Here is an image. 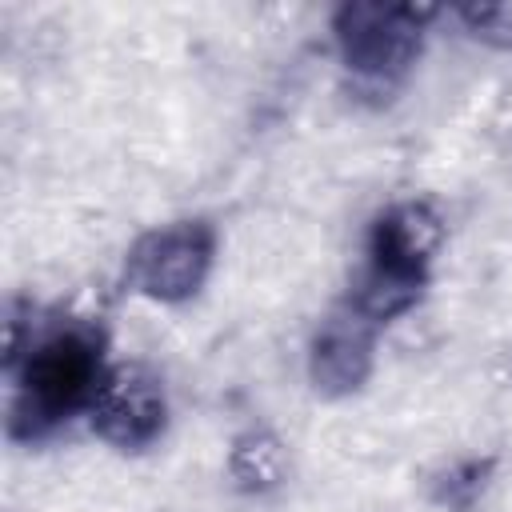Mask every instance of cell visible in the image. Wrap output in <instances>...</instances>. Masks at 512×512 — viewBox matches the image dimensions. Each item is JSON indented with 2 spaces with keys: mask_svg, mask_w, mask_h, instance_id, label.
Wrapping results in <instances>:
<instances>
[{
  "mask_svg": "<svg viewBox=\"0 0 512 512\" xmlns=\"http://www.w3.org/2000/svg\"><path fill=\"white\" fill-rule=\"evenodd\" d=\"M112 364V336L96 316H48L32 300H12L0 360L4 436L32 448L88 420Z\"/></svg>",
  "mask_w": 512,
  "mask_h": 512,
  "instance_id": "cell-1",
  "label": "cell"
},
{
  "mask_svg": "<svg viewBox=\"0 0 512 512\" xmlns=\"http://www.w3.org/2000/svg\"><path fill=\"white\" fill-rule=\"evenodd\" d=\"M444 244L448 220L428 196L388 200L368 220L360 268L352 272V284L340 300L388 328L428 296Z\"/></svg>",
  "mask_w": 512,
  "mask_h": 512,
  "instance_id": "cell-2",
  "label": "cell"
},
{
  "mask_svg": "<svg viewBox=\"0 0 512 512\" xmlns=\"http://www.w3.org/2000/svg\"><path fill=\"white\" fill-rule=\"evenodd\" d=\"M440 16L444 12L432 4H384V0H348L332 8L328 16L332 52L352 96L388 104L416 72L428 32Z\"/></svg>",
  "mask_w": 512,
  "mask_h": 512,
  "instance_id": "cell-3",
  "label": "cell"
},
{
  "mask_svg": "<svg viewBox=\"0 0 512 512\" xmlns=\"http://www.w3.org/2000/svg\"><path fill=\"white\" fill-rule=\"evenodd\" d=\"M220 260V228L208 216H180L140 232L120 264V284L164 308L192 304Z\"/></svg>",
  "mask_w": 512,
  "mask_h": 512,
  "instance_id": "cell-4",
  "label": "cell"
},
{
  "mask_svg": "<svg viewBox=\"0 0 512 512\" xmlns=\"http://www.w3.org/2000/svg\"><path fill=\"white\" fill-rule=\"evenodd\" d=\"M84 424L100 444H108L116 452H128V456L148 452L164 440V432L172 424L168 388L148 364L116 360Z\"/></svg>",
  "mask_w": 512,
  "mask_h": 512,
  "instance_id": "cell-5",
  "label": "cell"
},
{
  "mask_svg": "<svg viewBox=\"0 0 512 512\" xmlns=\"http://www.w3.org/2000/svg\"><path fill=\"white\" fill-rule=\"evenodd\" d=\"M380 336H384V328L372 324L352 304L340 300L336 308H328L320 316V324L312 328L308 348H304V372H308L312 392L320 400L356 396L376 372Z\"/></svg>",
  "mask_w": 512,
  "mask_h": 512,
  "instance_id": "cell-6",
  "label": "cell"
},
{
  "mask_svg": "<svg viewBox=\"0 0 512 512\" xmlns=\"http://www.w3.org/2000/svg\"><path fill=\"white\" fill-rule=\"evenodd\" d=\"M288 472H292L288 444L268 424H252L236 432L224 452V476L240 496H256V500L272 496L288 484Z\"/></svg>",
  "mask_w": 512,
  "mask_h": 512,
  "instance_id": "cell-7",
  "label": "cell"
},
{
  "mask_svg": "<svg viewBox=\"0 0 512 512\" xmlns=\"http://www.w3.org/2000/svg\"><path fill=\"white\" fill-rule=\"evenodd\" d=\"M496 468H500V456H492V452L456 456L428 476V500L440 512H476L496 480Z\"/></svg>",
  "mask_w": 512,
  "mask_h": 512,
  "instance_id": "cell-8",
  "label": "cell"
},
{
  "mask_svg": "<svg viewBox=\"0 0 512 512\" xmlns=\"http://www.w3.org/2000/svg\"><path fill=\"white\" fill-rule=\"evenodd\" d=\"M468 40L492 48V52H512V0H492V4H456L448 12Z\"/></svg>",
  "mask_w": 512,
  "mask_h": 512,
  "instance_id": "cell-9",
  "label": "cell"
}]
</instances>
